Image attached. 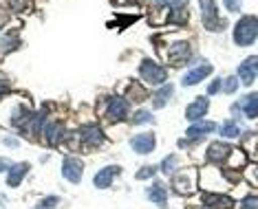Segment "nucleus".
Wrapping results in <instances>:
<instances>
[{
  "instance_id": "nucleus-6",
  "label": "nucleus",
  "mask_w": 258,
  "mask_h": 209,
  "mask_svg": "<svg viewBox=\"0 0 258 209\" xmlns=\"http://www.w3.org/2000/svg\"><path fill=\"white\" fill-rule=\"evenodd\" d=\"M212 73V64L210 62H205V60H201L197 64L195 68H190L185 75H183V79H181V84L183 86H195V84H199L201 79H205L208 75Z\"/></svg>"
},
{
  "instance_id": "nucleus-19",
  "label": "nucleus",
  "mask_w": 258,
  "mask_h": 209,
  "mask_svg": "<svg viewBox=\"0 0 258 209\" xmlns=\"http://www.w3.org/2000/svg\"><path fill=\"white\" fill-rule=\"evenodd\" d=\"M146 196H148V200L157 202L159 207H166L168 205V191L163 187V183H155L152 187L146 189Z\"/></svg>"
},
{
  "instance_id": "nucleus-23",
  "label": "nucleus",
  "mask_w": 258,
  "mask_h": 209,
  "mask_svg": "<svg viewBox=\"0 0 258 209\" xmlns=\"http://www.w3.org/2000/svg\"><path fill=\"white\" fill-rule=\"evenodd\" d=\"M219 132H221V137H225V139H236L240 135V128L236 121H227V124H223L219 128Z\"/></svg>"
},
{
  "instance_id": "nucleus-29",
  "label": "nucleus",
  "mask_w": 258,
  "mask_h": 209,
  "mask_svg": "<svg viewBox=\"0 0 258 209\" xmlns=\"http://www.w3.org/2000/svg\"><path fill=\"white\" fill-rule=\"evenodd\" d=\"M159 3L161 5H168V7H172V9H183L187 0H159Z\"/></svg>"
},
{
  "instance_id": "nucleus-9",
  "label": "nucleus",
  "mask_w": 258,
  "mask_h": 209,
  "mask_svg": "<svg viewBox=\"0 0 258 209\" xmlns=\"http://www.w3.org/2000/svg\"><path fill=\"white\" fill-rule=\"evenodd\" d=\"M238 77H240V82H243L245 86H251V84H254V79L258 77V57H256V55H251V57H247V60L240 62V66H238Z\"/></svg>"
},
{
  "instance_id": "nucleus-5",
  "label": "nucleus",
  "mask_w": 258,
  "mask_h": 209,
  "mask_svg": "<svg viewBox=\"0 0 258 209\" xmlns=\"http://www.w3.org/2000/svg\"><path fill=\"white\" fill-rule=\"evenodd\" d=\"M190 55H192V46L190 44L187 42H174L168 49L166 60H168V64H172V66H181L183 62L190 60Z\"/></svg>"
},
{
  "instance_id": "nucleus-24",
  "label": "nucleus",
  "mask_w": 258,
  "mask_h": 209,
  "mask_svg": "<svg viewBox=\"0 0 258 209\" xmlns=\"http://www.w3.org/2000/svg\"><path fill=\"white\" fill-rule=\"evenodd\" d=\"M152 121H155V117H152L150 110H137V113L133 115L131 124H135V126H142V124H152Z\"/></svg>"
},
{
  "instance_id": "nucleus-4",
  "label": "nucleus",
  "mask_w": 258,
  "mask_h": 209,
  "mask_svg": "<svg viewBox=\"0 0 258 209\" xmlns=\"http://www.w3.org/2000/svg\"><path fill=\"white\" fill-rule=\"evenodd\" d=\"M172 189L181 196H190L197 189V172L195 170H183L177 172L172 178Z\"/></svg>"
},
{
  "instance_id": "nucleus-15",
  "label": "nucleus",
  "mask_w": 258,
  "mask_h": 209,
  "mask_svg": "<svg viewBox=\"0 0 258 209\" xmlns=\"http://www.w3.org/2000/svg\"><path fill=\"white\" fill-rule=\"evenodd\" d=\"M62 137H64V126L60 121H51V124L44 126V139L49 146H60Z\"/></svg>"
},
{
  "instance_id": "nucleus-38",
  "label": "nucleus",
  "mask_w": 258,
  "mask_h": 209,
  "mask_svg": "<svg viewBox=\"0 0 258 209\" xmlns=\"http://www.w3.org/2000/svg\"><path fill=\"white\" fill-rule=\"evenodd\" d=\"M7 167H11V165H9V161H7V159H0V172L7 170Z\"/></svg>"
},
{
  "instance_id": "nucleus-32",
  "label": "nucleus",
  "mask_w": 258,
  "mask_h": 209,
  "mask_svg": "<svg viewBox=\"0 0 258 209\" xmlns=\"http://www.w3.org/2000/svg\"><path fill=\"white\" fill-rule=\"evenodd\" d=\"M7 5L14 11H22V9L27 7V0H7Z\"/></svg>"
},
{
  "instance_id": "nucleus-12",
  "label": "nucleus",
  "mask_w": 258,
  "mask_h": 209,
  "mask_svg": "<svg viewBox=\"0 0 258 209\" xmlns=\"http://www.w3.org/2000/svg\"><path fill=\"white\" fill-rule=\"evenodd\" d=\"M119 172H121L119 165H108V167H104V170H99V172L95 174V178H93V185H95V187H99V189H106V187H110V185H113L115 176H117Z\"/></svg>"
},
{
  "instance_id": "nucleus-17",
  "label": "nucleus",
  "mask_w": 258,
  "mask_h": 209,
  "mask_svg": "<svg viewBox=\"0 0 258 209\" xmlns=\"http://www.w3.org/2000/svg\"><path fill=\"white\" fill-rule=\"evenodd\" d=\"M216 128H219V126H216L214 121H197V124L190 126V130H187V137H190L192 141H197V139H201L205 135H210V132H214Z\"/></svg>"
},
{
  "instance_id": "nucleus-39",
  "label": "nucleus",
  "mask_w": 258,
  "mask_h": 209,
  "mask_svg": "<svg viewBox=\"0 0 258 209\" xmlns=\"http://www.w3.org/2000/svg\"><path fill=\"white\" fill-rule=\"evenodd\" d=\"M5 143H9L11 148H16V146H18V141H14V139H11V137H9V139H5Z\"/></svg>"
},
{
  "instance_id": "nucleus-16",
  "label": "nucleus",
  "mask_w": 258,
  "mask_h": 209,
  "mask_svg": "<svg viewBox=\"0 0 258 209\" xmlns=\"http://www.w3.org/2000/svg\"><path fill=\"white\" fill-rule=\"evenodd\" d=\"M208 108H210V106H208V99H205V97H203V99H201V97H199V99H195V101L190 103V106H187V110H185L187 121L197 124V121L201 119L205 113H208Z\"/></svg>"
},
{
  "instance_id": "nucleus-33",
  "label": "nucleus",
  "mask_w": 258,
  "mask_h": 209,
  "mask_svg": "<svg viewBox=\"0 0 258 209\" xmlns=\"http://www.w3.org/2000/svg\"><path fill=\"white\" fill-rule=\"evenodd\" d=\"M221 88H223V79H214V82L208 86V95H216Z\"/></svg>"
},
{
  "instance_id": "nucleus-21",
  "label": "nucleus",
  "mask_w": 258,
  "mask_h": 209,
  "mask_svg": "<svg viewBox=\"0 0 258 209\" xmlns=\"http://www.w3.org/2000/svg\"><path fill=\"white\" fill-rule=\"evenodd\" d=\"M240 108L245 110V115H247L249 119L258 117V92H249L247 97H243V101H240Z\"/></svg>"
},
{
  "instance_id": "nucleus-8",
  "label": "nucleus",
  "mask_w": 258,
  "mask_h": 209,
  "mask_svg": "<svg viewBox=\"0 0 258 209\" xmlns=\"http://www.w3.org/2000/svg\"><path fill=\"white\" fill-rule=\"evenodd\" d=\"M82 170H84V165H82V161L78 156H67L62 163V176L67 178L69 183H80L82 181Z\"/></svg>"
},
{
  "instance_id": "nucleus-31",
  "label": "nucleus",
  "mask_w": 258,
  "mask_h": 209,
  "mask_svg": "<svg viewBox=\"0 0 258 209\" xmlns=\"http://www.w3.org/2000/svg\"><path fill=\"white\" fill-rule=\"evenodd\" d=\"M57 202H60V198H57V196H51V198H44L42 202H40L38 209H51V207H55Z\"/></svg>"
},
{
  "instance_id": "nucleus-36",
  "label": "nucleus",
  "mask_w": 258,
  "mask_h": 209,
  "mask_svg": "<svg viewBox=\"0 0 258 209\" xmlns=\"http://www.w3.org/2000/svg\"><path fill=\"white\" fill-rule=\"evenodd\" d=\"M157 16H166V18H168V11H166V9H161ZM150 22H152V25H161V22H166V20H163V18H155V20H150Z\"/></svg>"
},
{
  "instance_id": "nucleus-7",
  "label": "nucleus",
  "mask_w": 258,
  "mask_h": 209,
  "mask_svg": "<svg viewBox=\"0 0 258 209\" xmlns=\"http://www.w3.org/2000/svg\"><path fill=\"white\" fill-rule=\"evenodd\" d=\"M80 139L89 148H97V146H102L104 143V132H102V128H99L97 124H84L80 128Z\"/></svg>"
},
{
  "instance_id": "nucleus-18",
  "label": "nucleus",
  "mask_w": 258,
  "mask_h": 209,
  "mask_svg": "<svg viewBox=\"0 0 258 209\" xmlns=\"http://www.w3.org/2000/svg\"><path fill=\"white\" fill-rule=\"evenodd\" d=\"M27 172H29V163H16V165H11L9 172H7V185H9V187H18Z\"/></svg>"
},
{
  "instance_id": "nucleus-2",
  "label": "nucleus",
  "mask_w": 258,
  "mask_h": 209,
  "mask_svg": "<svg viewBox=\"0 0 258 209\" xmlns=\"http://www.w3.org/2000/svg\"><path fill=\"white\" fill-rule=\"evenodd\" d=\"M199 9H201V20L205 29L216 31V29L225 27V20H219V7L214 0H199Z\"/></svg>"
},
{
  "instance_id": "nucleus-10",
  "label": "nucleus",
  "mask_w": 258,
  "mask_h": 209,
  "mask_svg": "<svg viewBox=\"0 0 258 209\" xmlns=\"http://www.w3.org/2000/svg\"><path fill=\"white\" fill-rule=\"evenodd\" d=\"M205 156H208L210 163H223V161H227L232 156V146H227L223 141H214V143H210Z\"/></svg>"
},
{
  "instance_id": "nucleus-30",
  "label": "nucleus",
  "mask_w": 258,
  "mask_h": 209,
  "mask_svg": "<svg viewBox=\"0 0 258 209\" xmlns=\"http://www.w3.org/2000/svg\"><path fill=\"white\" fill-rule=\"evenodd\" d=\"M150 176H155V167H152V165L142 167V170H139V174H137L139 181H144V178H150Z\"/></svg>"
},
{
  "instance_id": "nucleus-20",
  "label": "nucleus",
  "mask_w": 258,
  "mask_h": 209,
  "mask_svg": "<svg viewBox=\"0 0 258 209\" xmlns=\"http://www.w3.org/2000/svg\"><path fill=\"white\" fill-rule=\"evenodd\" d=\"M172 95H174V86L172 84L161 86V88L155 92V97H152V106H155V108H163L170 101V97H172Z\"/></svg>"
},
{
  "instance_id": "nucleus-11",
  "label": "nucleus",
  "mask_w": 258,
  "mask_h": 209,
  "mask_svg": "<svg viewBox=\"0 0 258 209\" xmlns=\"http://www.w3.org/2000/svg\"><path fill=\"white\" fill-rule=\"evenodd\" d=\"M201 200L210 209H234V200L225 194H216V191H205L201 196Z\"/></svg>"
},
{
  "instance_id": "nucleus-25",
  "label": "nucleus",
  "mask_w": 258,
  "mask_h": 209,
  "mask_svg": "<svg viewBox=\"0 0 258 209\" xmlns=\"http://www.w3.org/2000/svg\"><path fill=\"white\" fill-rule=\"evenodd\" d=\"M179 165V159L174 154H170V156H166L163 159V163H161V172L163 174H174V167Z\"/></svg>"
},
{
  "instance_id": "nucleus-14",
  "label": "nucleus",
  "mask_w": 258,
  "mask_h": 209,
  "mask_svg": "<svg viewBox=\"0 0 258 209\" xmlns=\"http://www.w3.org/2000/svg\"><path fill=\"white\" fill-rule=\"evenodd\" d=\"M131 148L135 152L139 154H148L155 150V135H150V132H144V135H137L131 139Z\"/></svg>"
},
{
  "instance_id": "nucleus-26",
  "label": "nucleus",
  "mask_w": 258,
  "mask_h": 209,
  "mask_svg": "<svg viewBox=\"0 0 258 209\" xmlns=\"http://www.w3.org/2000/svg\"><path fill=\"white\" fill-rule=\"evenodd\" d=\"M240 209H258V196H254V194L245 196V198L240 200Z\"/></svg>"
},
{
  "instance_id": "nucleus-1",
  "label": "nucleus",
  "mask_w": 258,
  "mask_h": 209,
  "mask_svg": "<svg viewBox=\"0 0 258 209\" xmlns=\"http://www.w3.org/2000/svg\"><path fill=\"white\" fill-rule=\"evenodd\" d=\"M258 38V18L256 16H243L234 27V42L238 46H249Z\"/></svg>"
},
{
  "instance_id": "nucleus-27",
  "label": "nucleus",
  "mask_w": 258,
  "mask_h": 209,
  "mask_svg": "<svg viewBox=\"0 0 258 209\" xmlns=\"http://www.w3.org/2000/svg\"><path fill=\"white\" fill-rule=\"evenodd\" d=\"M172 22H177V25H181V22L187 20V11L185 9H172V18H170Z\"/></svg>"
},
{
  "instance_id": "nucleus-40",
  "label": "nucleus",
  "mask_w": 258,
  "mask_h": 209,
  "mask_svg": "<svg viewBox=\"0 0 258 209\" xmlns=\"http://www.w3.org/2000/svg\"><path fill=\"white\" fill-rule=\"evenodd\" d=\"M205 209H210V207H205Z\"/></svg>"
},
{
  "instance_id": "nucleus-28",
  "label": "nucleus",
  "mask_w": 258,
  "mask_h": 209,
  "mask_svg": "<svg viewBox=\"0 0 258 209\" xmlns=\"http://www.w3.org/2000/svg\"><path fill=\"white\" fill-rule=\"evenodd\" d=\"M236 88H238V79L236 77H227L225 82H223V90L225 92H234Z\"/></svg>"
},
{
  "instance_id": "nucleus-34",
  "label": "nucleus",
  "mask_w": 258,
  "mask_h": 209,
  "mask_svg": "<svg viewBox=\"0 0 258 209\" xmlns=\"http://www.w3.org/2000/svg\"><path fill=\"white\" fill-rule=\"evenodd\" d=\"M225 7L230 11H238L240 7H243V0H225Z\"/></svg>"
},
{
  "instance_id": "nucleus-22",
  "label": "nucleus",
  "mask_w": 258,
  "mask_h": 209,
  "mask_svg": "<svg viewBox=\"0 0 258 209\" xmlns=\"http://www.w3.org/2000/svg\"><path fill=\"white\" fill-rule=\"evenodd\" d=\"M146 97H148V88L137 82H131V86H128V101L131 103H142Z\"/></svg>"
},
{
  "instance_id": "nucleus-37",
  "label": "nucleus",
  "mask_w": 258,
  "mask_h": 209,
  "mask_svg": "<svg viewBox=\"0 0 258 209\" xmlns=\"http://www.w3.org/2000/svg\"><path fill=\"white\" fill-rule=\"evenodd\" d=\"M5 92H9V84L0 79V95H5Z\"/></svg>"
},
{
  "instance_id": "nucleus-3",
  "label": "nucleus",
  "mask_w": 258,
  "mask_h": 209,
  "mask_svg": "<svg viewBox=\"0 0 258 209\" xmlns=\"http://www.w3.org/2000/svg\"><path fill=\"white\" fill-rule=\"evenodd\" d=\"M139 75H142V79L146 84H163L168 77L166 68H163L161 64L152 62V60H144L139 64Z\"/></svg>"
},
{
  "instance_id": "nucleus-13",
  "label": "nucleus",
  "mask_w": 258,
  "mask_h": 209,
  "mask_svg": "<svg viewBox=\"0 0 258 209\" xmlns=\"http://www.w3.org/2000/svg\"><path fill=\"white\" fill-rule=\"evenodd\" d=\"M128 115V99L124 97H110L108 99V119L124 121Z\"/></svg>"
},
{
  "instance_id": "nucleus-35",
  "label": "nucleus",
  "mask_w": 258,
  "mask_h": 209,
  "mask_svg": "<svg viewBox=\"0 0 258 209\" xmlns=\"http://www.w3.org/2000/svg\"><path fill=\"white\" fill-rule=\"evenodd\" d=\"M247 178H249L251 183H256V185H258V165L249 167V170H247Z\"/></svg>"
}]
</instances>
